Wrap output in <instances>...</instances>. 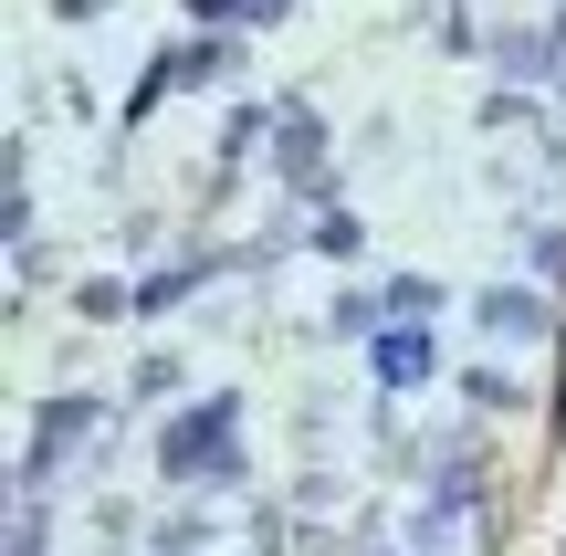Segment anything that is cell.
I'll use <instances>...</instances> for the list:
<instances>
[{
  "label": "cell",
  "instance_id": "1",
  "mask_svg": "<svg viewBox=\"0 0 566 556\" xmlns=\"http://www.w3.org/2000/svg\"><path fill=\"white\" fill-rule=\"evenodd\" d=\"M168 462H179V473H210V462H221V473H231V399H221V410H200V420H189V431L168 441Z\"/></svg>",
  "mask_w": 566,
  "mask_h": 556
},
{
  "label": "cell",
  "instance_id": "2",
  "mask_svg": "<svg viewBox=\"0 0 566 556\" xmlns=\"http://www.w3.org/2000/svg\"><path fill=\"white\" fill-rule=\"evenodd\" d=\"M420 368H430V347H420V336H388V347H378V378H388V389H409Z\"/></svg>",
  "mask_w": 566,
  "mask_h": 556
}]
</instances>
